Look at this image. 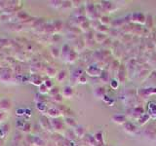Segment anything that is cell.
I'll use <instances>...</instances> for the list:
<instances>
[{
    "instance_id": "7a4b0ae2",
    "label": "cell",
    "mask_w": 156,
    "mask_h": 146,
    "mask_svg": "<svg viewBox=\"0 0 156 146\" xmlns=\"http://www.w3.org/2000/svg\"><path fill=\"white\" fill-rule=\"evenodd\" d=\"M87 72L89 73V75L91 76H100L102 74V69L95 67L94 65L89 66V68L87 69Z\"/></svg>"
},
{
    "instance_id": "3957f363",
    "label": "cell",
    "mask_w": 156,
    "mask_h": 146,
    "mask_svg": "<svg viewBox=\"0 0 156 146\" xmlns=\"http://www.w3.org/2000/svg\"><path fill=\"white\" fill-rule=\"evenodd\" d=\"M132 20L136 23H143L145 22V17L144 14H141V13H135V14H133V18H132Z\"/></svg>"
},
{
    "instance_id": "30bf717a",
    "label": "cell",
    "mask_w": 156,
    "mask_h": 146,
    "mask_svg": "<svg viewBox=\"0 0 156 146\" xmlns=\"http://www.w3.org/2000/svg\"><path fill=\"white\" fill-rule=\"evenodd\" d=\"M110 85L112 86L113 89H116V88H117V85H118V82H117L116 80H112L111 83H110Z\"/></svg>"
},
{
    "instance_id": "ba28073f",
    "label": "cell",
    "mask_w": 156,
    "mask_h": 146,
    "mask_svg": "<svg viewBox=\"0 0 156 146\" xmlns=\"http://www.w3.org/2000/svg\"><path fill=\"white\" fill-rule=\"evenodd\" d=\"M76 134H77L78 137H83V135L85 134V130L82 127H80V130H78V128H77V130H76Z\"/></svg>"
},
{
    "instance_id": "277c9868",
    "label": "cell",
    "mask_w": 156,
    "mask_h": 146,
    "mask_svg": "<svg viewBox=\"0 0 156 146\" xmlns=\"http://www.w3.org/2000/svg\"><path fill=\"white\" fill-rule=\"evenodd\" d=\"M102 6L103 8L105 10V11H108V12H113V7H114V4L112 2H108V1H105V2H102Z\"/></svg>"
},
{
    "instance_id": "6da1fadb",
    "label": "cell",
    "mask_w": 156,
    "mask_h": 146,
    "mask_svg": "<svg viewBox=\"0 0 156 146\" xmlns=\"http://www.w3.org/2000/svg\"><path fill=\"white\" fill-rule=\"evenodd\" d=\"M124 130H125V131L127 132V134H134L135 132L137 131V128H136V126L135 125L128 122V123H125V125H124Z\"/></svg>"
},
{
    "instance_id": "52a82bcc",
    "label": "cell",
    "mask_w": 156,
    "mask_h": 146,
    "mask_svg": "<svg viewBox=\"0 0 156 146\" xmlns=\"http://www.w3.org/2000/svg\"><path fill=\"white\" fill-rule=\"evenodd\" d=\"M95 96L96 97H105V88L100 87V88H98V89H96V91H95Z\"/></svg>"
},
{
    "instance_id": "9c48e42d",
    "label": "cell",
    "mask_w": 156,
    "mask_h": 146,
    "mask_svg": "<svg viewBox=\"0 0 156 146\" xmlns=\"http://www.w3.org/2000/svg\"><path fill=\"white\" fill-rule=\"evenodd\" d=\"M95 139H96L97 142H100V143H102V141H103L102 134H100V132H99V134H97L95 135Z\"/></svg>"
},
{
    "instance_id": "5b68a950",
    "label": "cell",
    "mask_w": 156,
    "mask_h": 146,
    "mask_svg": "<svg viewBox=\"0 0 156 146\" xmlns=\"http://www.w3.org/2000/svg\"><path fill=\"white\" fill-rule=\"evenodd\" d=\"M112 121L117 124H125L126 123V118L123 115H115L112 117Z\"/></svg>"
},
{
    "instance_id": "8992f818",
    "label": "cell",
    "mask_w": 156,
    "mask_h": 146,
    "mask_svg": "<svg viewBox=\"0 0 156 146\" xmlns=\"http://www.w3.org/2000/svg\"><path fill=\"white\" fill-rule=\"evenodd\" d=\"M106 39V35L105 34V33H99V34H97V35H95V40L98 43H102V42H103Z\"/></svg>"
}]
</instances>
